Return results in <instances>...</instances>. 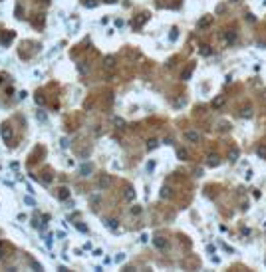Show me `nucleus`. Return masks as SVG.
<instances>
[{
  "label": "nucleus",
  "instance_id": "nucleus-1",
  "mask_svg": "<svg viewBox=\"0 0 266 272\" xmlns=\"http://www.w3.org/2000/svg\"><path fill=\"white\" fill-rule=\"evenodd\" d=\"M185 139L191 141V143H199L201 141V133L193 131V129H189V131H185Z\"/></svg>",
  "mask_w": 266,
  "mask_h": 272
},
{
  "label": "nucleus",
  "instance_id": "nucleus-2",
  "mask_svg": "<svg viewBox=\"0 0 266 272\" xmlns=\"http://www.w3.org/2000/svg\"><path fill=\"white\" fill-rule=\"evenodd\" d=\"M113 183V179L109 177V175H101L99 177V189H109Z\"/></svg>",
  "mask_w": 266,
  "mask_h": 272
},
{
  "label": "nucleus",
  "instance_id": "nucleus-3",
  "mask_svg": "<svg viewBox=\"0 0 266 272\" xmlns=\"http://www.w3.org/2000/svg\"><path fill=\"white\" fill-rule=\"evenodd\" d=\"M103 66H105V70H113V68H115V58H113V56H107V58L103 60Z\"/></svg>",
  "mask_w": 266,
  "mask_h": 272
},
{
  "label": "nucleus",
  "instance_id": "nucleus-4",
  "mask_svg": "<svg viewBox=\"0 0 266 272\" xmlns=\"http://www.w3.org/2000/svg\"><path fill=\"white\" fill-rule=\"evenodd\" d=\"M0 133H2V139H6V141H10V139H12V129H10V127H6V125L2 127V131H0Z\"/></svg>",
  "mask_w": 266,
  "mask_h": 272
},
{
  "label": "nucleus",
  "instance_id": "nucleus-5",
  "mask_svg": "<svg viewBox=\"0 0 266 272\" xmlns=\"http://www.w3.org/2000/svg\"><path fill=\"white\" fill-rule=\"evenodd\" d=\"M153 244H155V246H157V248H161V250H163V248H167V240H163V238H161V236H157V238H153Z\"/></svg>",
  "mask_w": 266,
  "mask_h": 272
},
{
  "label": "nucleus",
  "instance_id": "nucleus-6",
  "mask_svg": "<svg viewBox=\"0 0 266 272\" xmlns=\"http://www.w3.org/2000/svg\"><path fill=\"white\" fill-rule=\"evenodd\" d=\"M91 171H94V165H91V163H87V165H82V169H79V173H82L83 177H86V175H90Z\"/></svg>",
  "mask_w": 266,
  "mask_h": 272
},
{
  "label": "nucleus",
  "instance_id": "nucleus-7",
  "mask_svg": "<svg viewBox=\"0 0 266 272\" xmlns=\"http://www.w3.org/2000/svg\"><path fill=\"white\" fill-rule=\"evenodd\" d=\"M209 167H217L218 163H221V159H218V155H209Z\"/></svg>",
  "mask_w": 266,
  "mask_h": 272
},
{
  "label": "nucleus",
  "instance_id": "nucleus-8",
  "mask_svg": "<svg viewBox=\"0 0 266 272\" xmlns=\"http://www.w3.org/2000/svg\"><path fill=\"white\" fill-rule=\"evenodd\" d=\"M225 102H226V99L222 98V95H218V98L213 99V107H222V105H225Z\"/></svg>",
  "mask_w": 266,
  "mask_h": 272
},
{
  "label": "nucleus",
  "instance_id": "nucleus-9",
  "mask_svg": "<svg viewBox=\"0 0 266 272\" xmlns=\"http://www.w3.org/2000/svg\"><path fill=\"white\" fill-rule=\"evenodd\" d=\"M67 197H70V191H67V189H60V191H58V199L66 201Z\"/></svg>",
  "mask_w": 266,
  "mask_h": 272
},
{
  "label": "nucleus",
  "instance_id": "nucleus-10",
  "mask_svg": "<svg viewBox=\"0 0 266 272\" xmlns=\"http://www.w3.org/2000/svg\"><path fill=\"white\" fill-rule=\"evenodd\" d=\"M210 22H213V18H210V16H206V18H202L201 22H199V26H201V28H206V26H210Z\"/></svg>",
  "mask_w": 266,
  "mask_h": 272
},
{
  "label": "nucleus",
  "instance_id": "nucleus-11",
  "mask_svg": "<svg viewBox=\"0 0 266 272\" xmlns=\"http://www.w3.org/2000/svg\"><path fill=\"white\" fill-rule=\"evenodd\" d=\"M201 54L202 56H210V54H213V50H210V46H201Z\"/></svg>",
  "mask_w": 266,
  "mask_h": 272
},
{
  "label": "nucleus",
  "instance_id": "nucleus-12",
  "mask_svg": "<svg viewBox=\"0 0 266 272\" xmlns=\"http://www.w3.org/2000/svg\"><path fill=\"white\" fill-rule=\"evenodd\" d=\"M145 20H147V14H141V16H139V18L133 22V26H135V28H137V26H141V24L145 22Z\"/></svg>",
  "mask_w": 266,
  "mask_h": 272
},
{
  "label": "nucleus",
  "instance_id": "nucleus-13",
  "mask_svg": "<svg viewBox=\"0 0 266 272\" xmlns=\"http://www.w3.org/2000/svg\"><path fill=\"white\" fill-rule=\"evenodd\" d=\"M229 159H230V163H234L236 159H238V149H233V151L229 153Z\"/></svg>",
  "mask_w": 266,
  "mask_h": 272
},
{
  "label": "nucleus",
  "instance_id": "nucleus-14",
  "mask_svg": "<svg viewBox=\"0 0 266 272\" xmlns=\"http://www.w3.org/2000/svg\"><path fill=\"white\" fill-rule=\"evenodd\" d=\"M256 153H258V157H262V159H266V145H260V147L256 149Z\"/></svg>",
  "mask_w": 266,
  "mask_h": 272
},
{
  "label": "nucleus",
  "instance_id": "nucleus-15",
  "mask_svg": "<svg viewBox=\"0 0 266 272\" xmlns=\"http://www.w3.org/2000/svg\"><path fill=\"white\" fill-rule=\"evenodd\" d=\"M226 42H229V44L236 42V34H234V32H226Z\"/></svg>",
  "mask_w": 266,
  "mask_h": 272
},
{
  "label": "nucleus",
  "instance_id": "nucleus-16",
  "mask_svg": "<svg viewBox=\"0 0 266 272\" xmlns=\"http://www.w3.org/2000/svg\"><path fill=\"white\" fill-rule=\"evenodd\" d=\"M125 199H127V201H133V199H135V191H133V189H127V191H125Z\"/></svg>",
  "mask_w": 266,
  "mask_h": 272
},
{
  "label": "nucleus",
  "instance_id": "nucleus-17",
  "mask_svg": "<svg viewBox=\"0 0 266 272\" xmlns=\"http://www.w3.org/2000/svg\"><path fill=\"white\" fill-rule=\"evenodd\" d=\"M105 224H107L109 228H117V220H113V219H107V220H105Z\"/></svg>",
  "mask_w": 266,
  "mask_h": 272
},
{
  "label": "nucleus",
  "instance_id": "nucleus-18",
  "mask_svg": "<svg viewBox=\"0 0 266 272\" xmlns=\"http://www.w3.org/2000/svg\"><path fill=\"white\" fill-rule=\"evenodd\" d=\"M240 115H242V117H250V115H252V111H250V107H244V109H242V111H240Z\"/></svg>",
  "mask_w": 266,
  "mask_h": 272
},
{
  "label": "nucleus",
  "instance_id": "nucleus-19",
  "mask_svg": "<svg viewBox=\"0 0 266 272\" xmlns=\"http://www.w3.org/2000/svg\"><path fill=\"white\" fill-rule=\"evenodd\" d=\"M177 155H179V159H187V157H189V153L185 151V149H179V151H177Z\"/></svg>",
  "mask_w": 266,
  "mask_h": 272
},
{
  "label": "nucleus",
  "instance_id": "nucleus-20",
  "mask_svg": "<svg viewBox=\"0 0 266 272\" xmlns=\"http://www.w3.org/2000/svg\"><path fill=\"white\" fill-rule=\"evenodd\" d=\"M83 6H87V8H94V6H95V0H83Z\"/></svg>",
  "mask_w": 266,
  "mask_h": 272
},
{
  "label": "nucleus",
  "instance_id": "nucleus-21",
  "mask_svg": "<svg viewBox=\"0 0 266 272\" xmlns=\"http://www.w3.org/2000/svg\"><path fill=\"white\" fill-rule=\"evenodd\" d=\"M161 197H163V199H167V197H171V189H167V187H165V189L161 191Z\"/></svg>",
  "mask_w": 266,
  "mask_h": 272
},
{
  "label": "nucleus",
  "instance_id": "nucleus-22",
  "mask_svg": "<svg viewBox=\"0 0 266 272\" xmlns=\"http://www.w3.org/2000/svg\"><path fill=\"white\" fill-rule=\"evenodd\" d=\"M157 145H159L157 141H155V139H151L149 143H147V149H155V147H157Z\"/></svg>",
  "mask_w": 266,
  "mask_h": 272
},
{
  "label": "nucleus",
  "instance_id": "nucleus-23",
  "mask_svg": "<svg viewBox=\"0 0 266 272\" xmlns=\"http://www.w3.org/2000/svg\"><path fill=\"white\" fill-rule=\"evenodd\" d=\"M131 213H133V215H139V213H141V207H133Z\"/></svg>",
  "mask_w": 266,
  "mask_h": 272
},
{
  "label": "nucleus",
  "instance_id": "nucleus-24",
  "mask_svg": "<svg viewBox=\"0 0 266 272\" xmlns=\"http://www.w3.org/2000/svg\"><path fill=\"white\" fill-rule=\"evenodd\" d=\"M225 10H226V8L222 6V4H221V6H217V12H218V14H222V12H225Z\"/></svg>",
  "mask_w": 266,
  "mask_h": 272
},
{
  "label": "nucleus",
  "instance_id": "nucleus-25",
  "mask_svg": "<svg viewBox=\"0 0 266 272\" xmlns=\"http://www.w3.org/2000/svg\"><path fill=\"white\" fill-rule=\"evenodd\" d=\"M36 103H40V105H42V103H44V98H42V95H36Z\"/></svg>",
  "mask_w": 266,
  "mask_h": 272
},
{
  "label": "nucleus",
  "instance_id": "nucleus-26",
  "mask_svg": "<svg viewBox=\"0 0 266 272\" xmlns=\"http://www.w3.org/2000/svg\"><path fill=\"white\" fill-rule=\"evenodd\" d=\"M105 2H107V4H111V2H115V0H105Z\"/></svg>",
  "mask_w": 266,
  "mask_h": 272
},
{
  "label": "nucleus",
  "instance_id": "nucleus-27",
  "mask_svg": "<svg viewBox=\"0 0 266 272\" xmlns=\"http://www.w3.org/2000/svg\"><path fill=\"white\" fill-rule=\"evenodd\" d=\"M48 2H50V0H44V4H48Z\"/></svg>",
  "mask_w": 266,
  "mask_h": 272
},
{
  "label": "nucleus",
  "instance_id": "nucleus-28",
  "mask_svg": "<svg viewBox=\"0 0 266 272\" xmlns=\"http://www.w3.org/2000/svg\"><path fill=\"white\" fill-rule=\"evenodd\" d=\"M230 2H238V0H230Z\"/></svg>",
  "mask_w": 266,
  "mask_h": 272
},
{
  "label": "nucleus",
  "instance_id": "nucleus-29",
  "mask_svg": "<svg viewBox=\"0 0 266 272\" xmlns=\"http://www.w3.org/2000/svg\"><path fill=\"white\" fill-rule=\"evenodd\" d=\"M264 262H266V260H264Z\"/></svg>",
  "mask_w": 266,
  "mask_h": 272
}]
</instances>
